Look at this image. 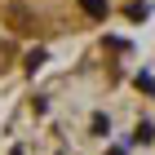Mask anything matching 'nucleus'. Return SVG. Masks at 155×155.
Returning a JSON list of instances; mask_svg holds the SVG:
<instances>
[{"mask_svg":"<svg viewBox=\"0 0 155 155\" xmlns=\"http://www.w3.org/2000/svg\"><path fill=\"white\" fill-rule=\"evenodd\" d=\"M80 9L89 18H107V0H80Z\"/></svg>","mask_w":155,"mask_h":155,"instance_id":"obj_1","label":"nucleus"},{"mask_svg":"<svg viewBox=\"0 0 155 155\" xmlns=\"http://www.w3.org/2000/svg\"><path fill=\"white\" fill-rule=\"evenodd\" d=\"M129 18H133V22H142V18H146V0H133V5H129Z\"/></svg>","mask_w":155,"mask_h":155,"instance_id":"obj_2","label":"nucleus"}]
</instances>
